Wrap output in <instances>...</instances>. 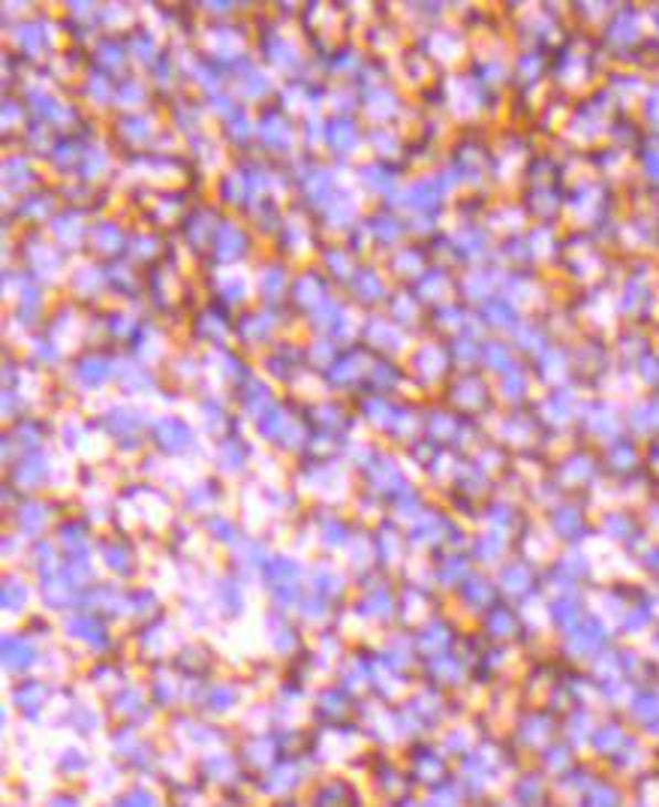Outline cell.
Returning <instances> with one entry per match:
<instances>
[{
    "label": "cell",
    "instance_id": "cell-33",
    "mask_svg": "<svg viewBox=\"0 0 659 807\" xmlns=\"http://www.w3.org/2000/svg\"><path fill=\"white\" fill-rule=\"evenodd\" d=\"M99 726V714L97 711H91V708H73V730L78 735H91V732Z\"/></svg>",
    "mask_w": 659,
    "mask_h": 807
},
{
    "label": "cell",
    "instance_id": "cell-12",
    "mask_svg": "<svg viewBox=\"0 0 659 807\" xmlns=\"http://www.w3.org/2000/svg\"><path fill=\"white\" fill-rule=\"evenodd\" d=\"M280 753H284V744L275 732H259V735L242 741V765L256 768V772H268L280 760Z\"/></svg>",
    "mask_w": 659,
    "mask_h": 807
},
{
    "label": "cell",
    "instance_id": "cell-15",
    "mask_svg": "<svg viewBox=\"0 0 659 807\" xmlns=\"http://www.w3.org/2000/svg\"><path fill=\"white\" fill-rule=\"evenodd\" d=\"M458 599H461V606L467 608V612H479V615H485L495 603H500V587H497V582H491V578L472 573L470 578L458 587Z\"/></svg>",
    "mask_w": 659,
    "mask_h": 807
},
{
    "label": "cell",
    "instance_id": "cell-25",
    "mask_svg": "<svg viewBox=\"0 0 659 807\" xmlns=\"http://www.w3.org/2000/svg\"><path fill=\"white\" fill-rule=\"evenodd\" d=\"M470 552H472V561H479V564L503 566V558H506V552H509V533H500V531L482 533V537L470 545Z\"/></svg>",
    "mask_w": 659,
    "mask_h": 807
},
{
    "label": "cell",
    "instance_id": "cell-16",
    "mask_svg": "<svg viewBox=\"0 0 659 807\" xmlns=\"http://www.w3.org/2000/svg\"><path fill=\"white\" fill-rule=\"evenodd\" d=\"M551 533L554 540L566 542V545H582L584 528H587V519L584 512L575 503H561V507L551 509Z\"/></svg>",
    "mask_w": 659,
    "mask_h": 807
},
{
    "label": "cell",
    "instance_id": "cell-28",
    "mask_svg": "<svg viewBox=\"0 0 659 807\" xmlns=\"http://www.w3.org/2000/svg\"><path fill=\"white\" fill-rule=\"evenodd\" d=\"M106 807H163V805H160V798H157L151 789H145V786H132V789L121 793V796L115 798V801Z\"/></svg>",
    "mask_w": 659,
    "mask_h": 807
},
{
    "label": "cell",
    "instance_id": "cell-24",
    "mask_svg": "<svg viewBox=\"0 0 659 807\" xmlns=\"http://www.w3.org/2000/svg\"><path fill=\"white\" fill-rule=\"evenodd\" d=\"M313 708H317V718L322 723L338 726L347 718V711H350V693H347V687H329V690H322Z\"/></svg>",
    "mask_w": 659,
    "mask_h": 807
},
{
    "label": "cell",
    "instance_id": "cell-14",
    "mask_svg": "<svg viewBox=\"0 0 659 807\" xmlns=\"http://www.w3.org/2000/svg\"><path fill=\"white\" fill-rule=\"evenodd\" d=\"M482 630L485 636L491 641H497V645L512 641L518 636V630H521V615H518L509 603H495V606L482 615Z\"/></svg>",
    "mask_w": 659,
    "mask_h": 807
},
{
    "label": "cell",
    "instance_id": "cell-5",
    "mask_svg": "<svg viewBox=\"0 0 659 807\" xmlns=\"http://www.w3.org/2000/svg\"><path fill=\"white\" fill-rule=\"evenodd\" d=\"M636 735V730L629 726V720L620 714V711H603V718L596 723L594 735L587 741V753L596 765H608L615 760L617 753L624 751L629 744V739Z\"/></svg>",
    "mask_w": 659,
    "mask_h": 807
},
{
    "label": "cell",
    "instance_id": "cell-9",
    "mask_svg": "<svg viewBox=\"0 0 659 807\" xmlns=\"http://www.w3.org/2000/svg\"><path fill=\"white\" fill-rule=\"evenodd\" d=\"M301 781H305V760L301 756H280L268 772H263V793L275 798H289Z\"/></svg>",
    "mask_w": 659,
    "mask_h": 807
},
{
    "label": "cell",
    "instance_id": "cell-1",
    "mask_svg": "<svg viewBox=\"0 0 659 807\" xmlns=\"http://www.w3.org/2000/svg\"><path fill=\"white\" fill-rule=\"evenodd\" d=\"M506 739L512 741V747L528 763H533L551 741L561 739V714L551 711L549 705H542V702L518 708L512 720H509V726H506Z\"/></svg>",
    "mask_w": 659,
    "mask_h": 807
},
{
    "label": "cell",
    "instance_id": "cell-36",
    "mask_svg": "<svg viewBox=\"0 0 659 807\" xmlns=\"http://www.w3.org/2000/svg\"><path fill=\"white\" fill-rule=\"evenodd\" d=\"M627 807H659V805H653V801H645V798H633Z\"/></svg>",
    "mask_w": 659,
    "mask_h": 807
},
{
    "label": "cell",
    "instance_id": "cell-34",
    "mask_svg": "<svg viewBox=\"0 0 659 807\" xmlns=\"http://www.w3.org/2000/svg\"><path fill=\"white\" fill-rule=\"evenodd\" d=\"M389 807H428V801H425V796H413V793H407V796L392 798V805Z\"/></svg>",
    "mask_w": 659,
    "mask_h": 807
},
{
    "label": "cell",
    "instance_id": "cell-35",
    "mask_svg": "<svg viewBox=\"0 0 659 807\" xmlns=\"http://www.w3.org/2000/svg\"><path fill=\"white\" fill-rule=\"evenodd\" d=\"M49 807H82V798H76L73 793H61L49 801Z\"/></svg>",
    "mask_w": 659,
    "mask_h": 807
},
{
    "label": "cell",
    "instance_id": "cell-11",
    "mask_svg": "<svg viewBox=\"0 0 659 807\" xmlns=\"http://www.w3.org/2000/svg\"><path fill=\"white\" fill-rule=\"evenodd\" d=\"M497 587L509 599L530 597V591H536V566L528 561H506L497 573Z\"/></svg>",
    "mask_w": 659,
    "mask_h": 807
},
{
    "label": "cell",
    "instance_id": "cell-29",
    "mask_svg": "<svg viewBox=\"0 0 659 807\" xmlns=\"http://www.w3.org/2000/svg\"><path fill=\"white\" fill-rule=\"evenodd\" d=\"M88 753L78 751V747H66L61 753V760H57V772L64 774V777H78V774L88 772Z\"/></svg>",
    "mask_w": 659,
    "mask_h": 807
},
{
    "label": "cell",
    "instance_id": "cell-20",
    "mask_svg": "<svg viewBox=\"0 0 659 807\" xmlns=\"http://www.w3.org/2000/svg\"><path fill=\"white\" fill-rule=\"evenodd\" d=\"M111 708L121 714L127 723H142L145 718H151V705L139 687H118L115 697H111Z\"/></svg>",
    "mask_w": 659,
    "mask_h": 807
},
{
    "label": "cell",
    "instance_id": "cell-32",
    "mask_svg": "<svg viewBox=\"0 0 659 807\" xmlns=\"http://www.w3.org/2000/svg\"><path fill=\"white\" fill-rule=\"evenodd\" d=\"M103 558H106V566H109V570H115V573H127V570L132 566L130 549H124L121 542H118V545H109Z\"/></svg>",
    "mask_w": 659,
    "mask_h": 807
},
{
    "label": "cell",
    "instance_id": "cell-26",
    "mask_svg": "<svg viewBox=\"0 0 659 807\" xmlns=\"http://www.w3.org/2000/svg\"><path fill=\"white\" fill-rule=\"evenodd\" d=\"M66 633L73 636V639L78 641H103V639H109V633H106V624L99 620V615H73V618L66 620Z\"/></svg>",
    "mask_w": 659,
    "mask_h": 807
},
{
    "label": "cell",
    "instance_id": "cell-7",
    "mask_svg": "<svg viewBox=\"0 0 659 807\" xmlns=\"http://www.w3.org/2000/svg\"><path fill=\"white\" fill-rule=\"evenodd\" d=\"M425 672H428V687H437V690H461V684L467 681V675L472 672L470 660H464L455 651L437 654V657H428L425 663Z\"/></svg>",
    "mask_w": 659,
    "mask_h": 807
},
{
    "label": "cell",
    "instance_id": "cell-22",
    "mask_svg": "<svg viewBox=\"0 0 659 807\" xmlns=\"http://www.w3.org/2000/svg\"><path fill=\"white\" fill-rule=\"evenodd\" d=\"M40 660V654H36V645L31 641V636L24 639V636H7L3 639V663L10 672H28L33 663Z\"/></svg>",
    "mask_w": 659,
    "mask_h": 807
},
{
    "label": "cell",
    "instance_id": "cell-2",
    "mask_svg": "<svg viewBox=\"0 0 659 807\" xmlns=\"http://www.w3.org/2000/svg\"><path fill=\"white\" fill-rule=\"evenodd\" d=\"M407 774L410 784L422 786V793H425L431 786L455 777V763L449 760V753L439 747L437 739H418L410 741L407 747Z\"/></svg>",
    "mask_w": 659,
    "mask_h": 807
},
{
    "label": "cell",
    "instance_id": "cell-13",
    "mask_svg": "<svg viewBox=\"0 0 659 807\" xmlns=\"http://www.w3.org/2000/svg\"><path fill=\"white\" fill-rule=\"evenodd\" d=\"M308 807H362V793L352 786V781L329 777L310 789Z\"/></svg>",
    "mask_w": 659,
    "mask_h": 807
},
{
    "label": "cell",
    "instance_id": "cell-8",
    "mask_svg": "<svg viewBox=\"0 0 659 807\" xmlns=\"http://www.w3.org/2000/svg\"><path fill=\"white\" fill-rule=\"evenodd\" d=\"M603 718L599 705H572L561 714V739H566L572 747L587 753V741L594 735L596 723Z\"/></svg>",
    "mask_w": 659,
    "mask_h": 807
},
{
    "label": "cell",
    "instance_id": "cell-37",
    "mask_svg": "<svg viewBox=\"0 0 659 807\" xmlns=\"http://www.w3.org/2000/svg\"><path fill=\"white\" fill-rule=\"evenodd\" d=\"M214 807H238V805H230V801H223V805H214Z\"/></svg>",
    "mask_w": 659,
    "mask_h": 807
},
{
    "label": "cell",
    "instance_id": "cell-21",
    "mask_svg": "<svg viewBox=\"0 0 659 807\" xmlns=\"http://www.w3.org/2000/svg\"><path fill=\"white\" fill-rule=\"evenodd\" d=\"M238 765L242 760H235L230 753H211L199 763V774H202V784H220L230 786L238 777Z\"/></svg>",
    "mask_w": 659,
    "mask_h": 807
},
{
    "label": "cell",
    "instance_id": "cell-27",
    "mask_svg": "<svg viewBox=\"0 0 659 807\" xmlns=\"http://www.w3.org/2000/svg\"><path fill=\"white\" fill-rule=\"evenodd\" d=\"M238 699H242V693H238L232 684H214L209 687V693L202 699V705H205V711H211V714H230L232 708L238 705Z\"/></svg>",
    "mask_w": 659,
    "mask_h": 807
},
{
    "label": "cell",
    "instance_id": "cell-18",
    "mask_svg": "<svg viewBox=\"0 0 659 807\" xmlns=\"http://www.w3.org/2000/svg\"><path fill=\"white\" fill-rule=\"evenodd\" d=\"M485 732L482 730H476V726H470V723H449L446 730L439 732V747L443 751L449 753V760L451 763H458V760H464L467 753L479 744V739H482Z\"/></svg>",
    "mask_w": 659,
    "mask_h": 807
},
{
    "label": "cell",
    "instance_id": "cell-17",
    "mask_svg": "<svg viewBox=\"0 0 659 807\" xmlns=\"http://www.w3.org/2000/svg\"><path fill=\"white\" fill-rule=\"evenodd\" d=\"M582 756H584V753L578 751V747H572L566 739H554L549 747H545V751L539 753L533 763H536L542 772L549 774L551 781H557V777H561L563 772H570L572 765L578 763Z\"/></svg>",
    "mask_w": 659,
    "mask_h": 807
},
{
    "label": "cell",
    "instance_id": "cell-31",
    "mask_svg": "<svg viewBox=\"0 0 659 807\" xmlns=\"http://www.w3.org/2000/svg\"><path fill=\"white\" fill-rule=\"evenodd\" d=\"M364 603H368V618L376 620L392 618V615H389V612H392V597H389V591H383V587L371 591V594L364 597Z\"/></svg>",
    "mask_w": 659,
    "mask_h": 807
},
{
    "label": "cell",
    "instance_id": "cell-23",
    "mask_svg": "<svg viewBox=\"0 0 659 807\" xmlns=\"http://www.w3.org/2000/svg\"><path fill=\"white\" fill-rule=\"evenodd\" d=\"M49 687L43 684V681H22V684L15 687V693H12V702H15V708L22 711L24 718H31V720H40L43 718V708L45 702H49Z\"/></svg>",
    "mask_w": 659,
    "mask_h": 807
},
{
    "label": "cell",
    "instance_id": "cell-30",
    "mask_svg": "<svg viewBox=\"0 0 659 807\" xmlns=\"http://www.w3.org/2000/svg\"><path fill=\"white\" fill-rule=\"evenodd\" d=\"M28 597H31L28 585L19 582L15 575H10V578H7V585H3V606L10 608V612H22V606L28 603Z\"/></svg>",
    "mask_w": 659,
    "mask_h": 807
},
{
    "label": "cell",
    "instance_id": "cell-19",
    "mask_svg": "<svg viewBox=\"0 0 659 807\" xmlns=\"http://www.w3.org/2000/svg\"><path fill=\"white\" fill-rule=\"evenodd\" d=\"M416 651H422L425 657H437V654H446L451 651V645H455V633H451L449 620L443 618H431L422 630L416 633Z\"/></svg>",
    "mask_w": 659,
    "mask_h": 807
},
{
    "label": "cell",
    "instance_id": "cell-6",
    "mask_svg": "<svg viewBox=\"0 0 659 807\" xmlns=\"http://www.w3.org/2000/svg\"><path fill=\"white\" fill-rule=\"evenodd\" d=\"M629 801H633V789L627 781L603 768L594 777V784L587 786V793L575 801V807H627Z\"/></svg>",
    "mask_w": 659,
    "mask_h": 807
},
{
    "label": "cell",
    "instance_id": "cell-3",
    "mask_svg": "<svg viewBox=\"0 0 659 807\" xmlns=\"http://www.w3.org/2000/svg\"><path fill=\"white\" fill-rule=\"evenodd\" d=\"M605 648H612V627L596 612L563 636V654L570 657V663H594Z\"/></svg>",
    "mask_w": 659,
    "mask_h": 807
},
{
    "label": "cell",
    "instance_id": "cell-10",
    "mask_svg": "<svg viewBox=\"0 0 659 807\" xmlns=\"http://www.w3.org/2000/svg\"><path fill=\"white\" fill-rule=\"evenodd\" d=\"M599 772H603V765H596L591 756H582L578 763L572 765L570 772H563L561 777L554 781L557 801H563V805H575V801L587 793V786L594 784V777Z\"/></svg>",
    "mask_w": 659,
    "mask_h": 807
},
{
    "label": "cell",
    "instance_id": "cell-38",
    "mask_svg": "<svg viewBox=\"0 0 659 807\" xmlns=\"http://www.w3.org/2000/svg\"><path fill=\"white\" fill-rule=\"evenodd\" d=\"M657 753H659V751H657Z\"/></svg>",
    "mask_w": 659,
    "mask_h": 807
},
{
    "label": "cell",
    "instance_id": "cell-4",
    "mask_svg": "<svg viewBox=\"0 0 659 807\" xmlns=\"http://www.w3.org/2000/svg\"><path fill=\"white\" fill-rule=\"evenodd\" d=\"M506 796L512 798L515 807H554L557 805V793H554V781L542 772L536 763H524L512 774V781L506 784Z\"/></svg>",
    "mask_w": 659,
    "mask_h": 807
}]
</instances>
